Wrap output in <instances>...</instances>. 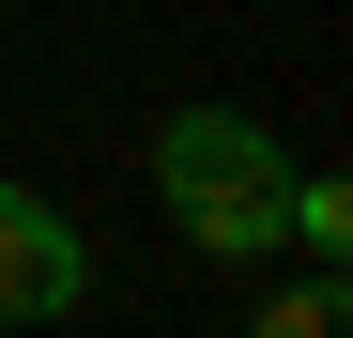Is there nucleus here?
Wrapping results in <instances>:
<instances>
[{
    "label": "nucleus",
    "mask_w": 353,
    "mask_h": 338,
    "mask_svg": "<svg viewBox=\"0 0 353 338\" xmlns=\"http://www.w3.org/2000/svg\"><path fill=\"white\" fill-rule=\"evenodd\" d=\"M77 292H92L77 215H62V200H31V185H0V323H62Z\"/></svg>",
    "instance_id": "obj_2"
},
{
    "label": "nucleus",
    "mask_w": 353,
    "mask_h": 338,
    "mask_svg": "<svg viewBox=\"0 0 353 338\" xmlns=\"http://www.w3.org/2000/svg\"><path fill=\"white\" fill-rule=\"evenodd\" d=\"M246 338H353V292H338V277L307 261L292 292H261V308H246Z\"/></svg>",
    "instance_id": "obj_4"
},
{
    "label": "nucleus",
    "mask_w": 353,
    "mask_h": 338,
    "mask_svg": "<svg viewBox=\"0 0 353 338\" xmlns=\"http://www.w3.org/2000/svg\"><path fill=\"white\" fill-rule=\"evenodd\" d=\"M276 231H292V246H307V261L338 277V246H353V185H338V169H292V200H276Z\"/></svg>",
    "instance_id": "obj_3"
},
{
    "label": "nucleus",
    "mask_w": 353,
    "mask_h": 338,
    "mask_svg": "<svg viewBox=\"0 0 353 338\" xmlns=\"http://www.w3.org/2000/svg\"><path fill=\"white\" fill-rule=\"evenodd\" d=\"M154 200L200 261H261L276 200H292V154L261 139V108H169L154 123Z\"/></svg>",
    "instance_id": "obj_1"
}]
</instances>
